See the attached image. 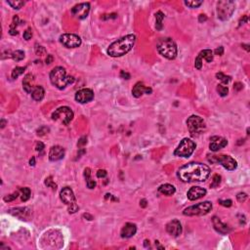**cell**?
I'll return each instance as SVG.
<instances>
[{
    "instance_id": "cell-1",
    "label": "cell",
    "mask_w": 250,
    "mask_h": 250,
    "mask_svg": "<svg viewBox=\"0 0 250 250\" xmlns=\"http://www.w3.org/2000/svg\"><path fill=\"white\" fill-rule=\"evenodd\" d=\"M210 175V168L207 165L198 163V162H191L178 170L177 176L182 182H203L207 180Z\"/></svg>"
},
{
    "instance_id": "cell-2",
    "label": "cell",
    "mask_w": 250,
    "mask_h": 250,
    "mask_svg": "<svg viewBox=\"0 0 250 250\" xmlns=\"http://www.w3.org/2000/svg\"><path fill=\"white\" fill-rule=\"evenodd\" d=\"M136 36L134 34H128L112 42L107 48V54L111 57H121L127 54L134 46Z\"/></svg>"
},
{
    "instance_id": "cell-3",
    "label": "cell",
    "mask_w": 250,
    "mask_h": 250,
    "mask_svg": "<svg viewBox=\"0 0 250 250\" xmlns=\"http://www.w3.org/2000/svg\"><path fill=\"white\" fill-rule=\"evenodd\" d=\"M50 80L51 83L56 86L58 89L62 90L69 84L74 82V77L72 75H68L66 70L62 66H57L54 68L50 72Z\"/></svg>"
},
{
    "instance_id": "cell-4",
    "label": "cell",
    "mask_w": 250,
    "mask_h": 250,
    "mask_svg": "<svg viewBox=\"0 0 250 250\" xmlns=\"http://www.w3.org/2000/svg\"><path fill=\"white\" fill-rule=\"evenodd\" d=\"M157 51L161 56L168 60H174L177 57V45L171 38H162L157 43Z\"/></svg>"
},
{
    "instance_id": "cell-5",
    "label": "cell",
    "mask_w": 250,
    "mask_h": 250,
    "mask_svg": "<svg viewBox=\"0 0 250 250\" xmlns=\"http://www.w3.org/2000/svg\"><path fill=\"white\" fill-rule=\"evenodd\" d=\"M188 129L191 137H198L205 130L206 125L203 118L198 115H191L187 120Z\"/></svg>"
},
{
    "instance_id": "cell-6",
    "label": "cell",
    "mask_w": 250,
    "mask_h": 250,
    "mask_svg": "<svg viewBox=\"0 0 250 250\" xmlns=\"http://www.w3.org/2000/svg\"><path fill=\"white\" fill-rule=\"evenodd\" d=\"M236 4L231 0H221L217 3V15L221 21H227L234 14Z\"/></svg>"
},
{
    "instance_id": "cell-7",
    "label": "cell",
    "mask_w": 250,
    "mask_h": 250,
    "mask_svg": "<svg viewBox=\"0 0 250 250\" xmlns=\"http://www.w3.org/2000/svg\"><path fill=\"white\" fill-rule=\"evenodd\" d=\"M60 197H61V200L69 206V212L70 214L75 213V212L78 210L75 197H74L73 191L70 188H69V187L64 188L60 193Z\"/></svg>"
},
{
    "instance_id": "cell-8",
    "label": "cell",
    "mask_w": 250,
    "mask_h": 250,
    "mask_svg": "<svg viewBox=\"0 0 250 250\" xmlns=\"http://www.w3.org/2000/svg\"><path fill=\"white\" fill-rule=\"evenodd\" d=\"M195 148H197V145H195L194 141L185 138L181 141V143L179 144L177 149H175L174 155L180 157H189L194 153Z\"/></svg>"
},
{
    "instance_id": "cell-9",
    "label": "cell",
    "mask_w": 250,
    "mask_h": 250,
    "mask_svg": "<svg viewBox=\"0 0 250 250\" xmlns=\"http://www.w3.org/2000/svg\"><path fill=\"white\" fill-rule=\"evenodd\" d=\"M211 209L212 203L210 201H203L186 208L183 213L186 216H202L209 213Z\"/></svg>"
},
{
    "instance_id": "cell-10",
    "label": "cell",
    "mask_w": 250,
    "mask_h": 250,
    "mask_svg": "<svg viewBox=\"0 0 250 250\" xmlns=\"http://www.w3.org/2000/svg\"><path fill=\"white\" fill-rule=\"evenodd\" d=\"M73 111L69 107H61L52 114V119L68 125L73 119Z\"/></svg>"
},
{
    "instance_id": "cell-11",
    "label": "cell",
    "mask_w": 250,
    "mask_h": 250,
    "mask_svg": "<svg viewBox=\"0 0 250 250\" xmlns=\"http://www.w3.org/2000/svg\"><path fill=\"white\" fill-rule=\"evenodd\" d=\"M208 160L212 163H219L223 166L224 168H226L229 171H232L237 167L236 161L230 155H211V157H208Z\"/></svg>"
},
{
    "instance_id": "cell-12",
    "label": "cell",
    "mask_w": 250,
    "mask_h": 250,
    "mask_svg": "<svg viewBox=\"0 0 250 250\" xmlns=\"http://www.w3.org/2000/svg\"><path fill=\"white\" fill-rule=\"evenodd\" d=\"M60 42L66 48H76L81 45V38L73 33H65L60 36Z\"/></svg>"
},
{
    "instance_id": "cell-13",
    "label": "cell",
    "mask_w": 250,
    "mask_h": 250,
    "mask_svg": "<svg viewBox=\"0 0 250 250\" xmlns=\"http://www.w3.org/2000/svg\"><path fill=\"white\" fill-rule=\"evenodd\" d=\"M90 11V4L89 3H79L77 5L73 6L72 9V14L75 16L78 19H85L89 14Z\"/></svg>"
},
{
    "instance_id": "cell-14",
    "label": "cell",
    "mask_w": 250,
    "mask_h": 250,
    "mask_svg": "<svg viewBox=\"0 0 250 250\" xmlns=\"http://www.w3.org/2000/svg\"><path fill=\"white\" fill-rule=\"evenodd\" d=\"M94 99V92L91 89L84 88L79 90L75 94V100L80 104H86Z\"/></svg>"
},
{
    "instance_id": "cell-15",
    "label": "cell",
    "mask_w": 250,
    "mask_h": 250,
    "mask_svg": "<svg viewBox=\"0 0 250 250\" xmlns=\"http://www.w3.org/2000/svg\"><path fill=\"white\" fill-rule=\"evenodd\" d=\"M166 231L169 235L172 236L177 237L182 234V225L180 221L178 220H172L166 225Z\"/></svg>"
},
{
    "instance_id": "cell-16",
    "label": "cell",
    "mask_w": 250,
    "mask_h": 250,
    "mask_svg": "<svg viewBox=\"0 0 250 250\" xmlns=\"http://www.w3.org/2000/svg\"><path fill=\"white\" fill-rule=\"evenodd\" d=\"M206 194V190L201 187H193L188 191L187 197L190 200H197Z\"/></svg>"
},
{
    "instance_id": "cell-17",
    "label": "cell",
    "mask_w": 250,
    "mask_h": 250,
    "mask_svg": "<svg viewBox=\"0 0 250 250\" xmlns=\"http://www.w3.org/2000/svg\"><path fill=\"white\" fill-rule=\"evenodd\" d=\"M210 140H211V143L209 145V149L212 152H217L220 149H223L228 145V141L225 138H222V137L215 136V137H212Z\"/></svg>"
},
{
    "instance_id": "cell-18",
    "label": "cell",
    "mask_w": 250,
    "mask_h": 250,
    "mask_svg": "<svg viewBox=\"0 0 250 250\" xmlns=\"http://www.w3.org/2000/svg\"><path fill=\"white\" fill-rule=\"evenodd\" d=\"M65 156V149L60 146H54L49 152V159L51 161H58L62 159Z\"/></svg>"
},
{
    "instance_id": "cell-19",
    "label": "cell",
    "mask_w": 250,
    "mask_h": 250,
    "mask_svg": "<svg viewBox=\"0 0 250 250\" xmlns=\"http://www.w3.org/2000/svg\"><path fill=\"white\" fill-rule=\"evenodd\" d=\"M152 88H149V87H146L143 82H137L135 84V86H134V88H133V90H132V94L136 98H140L144 93L152 94Z\"/></svg>"
},
{
    "instance_id": "cell-20",
    "label": "cell",
    "mask_w": 250,
    "mask_h": 250,
    "mask_svg": "<svg viewBox=\"0 0 250 250\" xmlns=\"http://www.w3.org/2000/svg\"><path fill=\"white\" fill-rule=\"evenodd\" d=\"M212 223H213L215 230L218 232H220V234L227 235L228 232H231V229L229 228V226H227L226 224H224L222 221H221L218 217H216V216H214V217L212 218Z\"/></svg>"
},
{
    "instance_id": "cell-21",
    "label": "cell",
    "mask_w": 250,
    "mask_h": 250,
    "mask_svg": "<svg viewBox=\"0 0 250 250\" xmlns=\"http://www.w3.org/2000/svg\"><path fill=\"white\" fill-rule=\"evenodd\" d=\"M136 232H137V227L135 224L126 223L122 228L120 235H121V237H123V239H129V237H132L134 236L136 234Z\"/></svg>"
},
{
    "instance_id": "cell-22",
    "label": "cell",
    "mask_w": 250,
    "mask_h": 250,
    "mask_svg": "<svg viewBox=\"0 0 250 250\" xmlns=\"http://www.w3.org/2000/svg\"><path fill=\"white\" fill-rule=\"evenodd\" d=\"M32 78H33V75H32V74H31V73H28V74H27L26 76H24V80H23V87H24V90L26 91L27 93H28V94H31L32 91H33V88H34L33 86H31Z\"/></svg>"
},
{
    "instance_id": "cell-23",
    "label": "cell",
    "mask_w": 250,
    "mask_h": 250,
    "mask_svg": "<svg viewBox=\"0 0 250 250\" xmlns=\"http://www.w3.org/2000/svg\"><path fill=\"white\" fill-rule=\"evenodd\" d=\"M44 89L42 86H35L31 93V97L34 101H41L44 98Z\"/></svg>"
},
{
    "instance_id": "cell-24",
    "label": "cell",
    "mask_w": 250,
    "mask_h": 250,
    "mask_svg": "<svg viewBox=\"0 0 250 250\" xmlns=\"http://www.w3.org/2000/svg\"><path fill=\"white\" fill-rule=\"evenodd\" d=\"M158 191L161 193L162 194H165V195H172V194H175L176 189H175V187L173 185L164 184V185H161L159 188H158Z\"/></svg>"
},
{
    "instance_id": "cell-25",
    "label": "cell",
    "mask_w": 250,
    "mask_h": 250,
    "mask_svg": "<svg viewBox=\"0 0 250 250\" xmlns=\"http://www.w3.org/2000/svg\"><path fill=\"white\" fill-rule=\"evenodd\" d=\"M27 208H14V209H10L9 210V213L16 216V217L18 218H21V219H24V218H27Z\"/></svg>"
},
{
    "instance_id": "cell-26",
    "label": "cell",
    "mask_w": 250,
    "mask_h": 250,
    "mask_svg": "<svg viewBox=\"0 0 250 250\" xmlns=\"http://www.w3.org/2000/svg\"><path fill=\"white\" fill-rule=\"evenodd\" d=\"M197 58L201 61L203 59H205L207 62H211L212 61H213V52H212L210 49L202 50V51L197 55Z\"/></svg>"
},
{
    "instance_id": "cell-27",
    "label": "cell",
    "mask_w": 250,
    "mask_h": 250,
    "mask_svg": "<svg viewBox=\"0 0 250 250\" xmlns=\"http://www.w3.org/2000/svg\"><path fill=\"white\" fill-rule=\"evenodd\" d=\"M164 19V14L161 11L156 12L155 14V28L157 30H162V21Z\"/></svg>"
},
{
    "instance_id": "cell-28",
    "label": "cell",
    "mask_w": 250,
    "mask_h": 250,
    "mask_svg": "<svg viewBox=\"0 0 250 250\" xmlns=\"http://www.w3.org/2000/svg\"><path fill=\"white\" fill-rule=\"evenodd\" d=\"M7 3L9 4L12 8H14V9H16V10H19L24 5V3L26 2L22 1V0H8Z\"/></svg>"
},
{
    "instance_id": "cell-29",
    "label": "cell",
    "mask_w": 250,
    "mask_h": 250,
    "mask_svg": "<svg viewBox=\"0 0 250 250\" xmlns=\"http://www.w3.org/2000/svg\"><path fill=\"white\" fill-rule=\"evenodd\" d=\"M26 70V66H16V68L12 70V73H11V76L12 78H18L21 74H23L24 72Z\"/></svg>"
},
{
    "instance_id": "cell-30",
    "label": "cell",
    "mask_w": 250,
    "mask_h": 250,
    "mask_svg": "<svg viewBox=\"0 0 250 250\" xmlns=\"http://www.w3.org/2000/svg\"><path fill=\"white\" fill-rule=\"evenodd\" d=\"M21 191H22V197H21V199H22V201L26 202L27 201L28 199L30 197V190L28 189V188H22L21 189Z\"/></svg>"
},
{
    "instance_id": "cell-31",
    "label": "cell",
    "mask_w": 250,
    "mask_h": 250,
    "mask_svg": "<svg viewBox=\"0 0 250 250\" xmlns=\"http://www.w3.org/2000/svg\"><path fill=\"white\" fill-rule=\"evenodd\" d=\"M11 57H12V59H13L14 61L20 62V61H22L24 58V52L22 51V50H17V51L12 53Z\"/></svg>"
},
{
    "instance_id": "cell-32",
    "label": "cell",
    "mask_w": 250,
    "mask_h": 250,
    "mask_svg": "<svg viewBox=\"0 0 250 250\" xmlns=\"http://www.w3.org/2000/svg\"><path fill=\"white\" fill-rule=\"evenodd\" d=\"M217 92L219 93L221 97H226L229 93V89L227 86H224L222 84H218L217 85Z\"/></svg>"
},
{
    "instance_id": "cell-33",
    "label": "cell",
    "mask_w": 250,
    "mask_h": 250,
    "mask_svg": "<svg viewBox=\"0 0 250 250\" xmlns=\"http://www.w3.org/2000/svg\"><path fill=\"white\" fill-rule=\"evenodd\" d=\"M216 77H217L218 79H220L221 81H222L223 83H225V84H228L229 82L231 81V76H228V75H225V74L223 72H218V73H216Z\"/></svg>"
},
{
    "instance_id": "cell-34",
    "label": "cell",
    "mask_w": 250,
    "mask_h": 250,
    "mask_svg": "<svg viewBox=\"0 0 250 250\" xmlns=\"http://www.w3.org/2000/svg\"><path fill=\"white\" fill-rule=\"evenodd\" d=\"M45 185H46L47 187H49V188H51L53 191L57 190V185L53 182V178L51 176L46 178V180H45Z\"/></svg>"
},
{
    "instance_id": "cell-35",
    "label": "cell",
    "mask_w": 250,
    "mask_h": 250,
    "mask_svg": "<svg viewBox=\"0 0 250 250\" xmlns=\"http://www.w3.org/2000/svg\"><path fill=\"white\" fill-rule=\"evenodd\" d=\"M203 3V1H197V0H194V1H185V4L190 8H197L201 5Z\"/></svg>"
},
{
    "instance_id": "cell-36",
    "label": "cell",
    "mask_w": 250,
    "mask_h": 250,
    "mask_svg": "<svg viewBox=\"0 0 250 250\" xmlns=\"http://www.w3.org/2000/svg\"><path fill=\"white\" fill-rule=\"evenodd\" d=\"M220 183H221V176L218 174H216L213 176V180H212V183L210 184V187L211 188H216V187H218L220 185Z\"/></svg>"
},
{
    "instance_id": "cell-37",
    "label": "cell",
    "mask_w": 250,
    "mask_h": 250,
    "mask_svg": "<svg viewBox=\"0 0 250 250\" xmlns=\"http://www.w3.org/2000/svg\"><path fill=\"white\" fill-rule=\"evenodd\" d=\"M49 131L50 130H49V128L47 126H41L40 128H38L36 130V134L38 136H44L45 134H47Z\"/></svg>"
},
{
    "instance_id": "cell-38",
    "label": "cell",
    "mask_w": 250,
    "mask_h": 250,
    "mask_svg": "<svg viewBox=\"0 0 250 250\" xmlns=\"http://www.w3.org/2000/svg\"><path fill=\"white\" fill-rule=\"evenodd\" d=\"M18 195H19V193L18 191H16V193L14 194H9V195H6L5 197H4V201H6V202H10V201H13L15 200V199L18 197Z\"/></svg>"
},
{
    "instance_id": "cell-39",
    "label": "cell",
    "mask_w": 250,
    "mask_h": 250,
    "mask_svg": "<svg viewBox=\"0 0 250 250\" xmlns=\"http://www.w3.org/2000/svg\"><path fill=\"white\" fill-rule=\"evenodd\" d=\"M236 198L239 202H244L247 199V194L245 193H239V194H237Z\"/></svg>"
},
{
    "instance_id": "cell-40",
    "label": "cell",
    "mask_w": 250,
    "mask_h": 250,
    "mask_svg": "<svg viewBox=\"0 0 250 250\" xmlns=\"http://www.w3.org/2000/svg\"><path fill=\"white\" fill-rule=\"evenodd\" d=\"M219 203L221 204L222 206L224 207H231L232 204V201L231 199H227V200H223V199H219Z\"/></svg>"
},
{
    "instance_id": "cell-41",
    "label": "cell",
    "mask_w": 250,
    "mask_h": 250,
    "mask_svg": "<svg viewBox=\"0 0 250 250\" xmlns=\"http://www.w3.org/2000/svg\"><path fill=\"white\" fill-rule=\"evenodd\" d=\"M32 37V30L31 28H27V30L24 32V38L26 40H30Z\"/></svg>"
},
{
    "instance_id": "cell-42",
    "label": "cell",
    "mask_w": 250,
    "mask_h": 250,
    "mask_svg": "<svg viewBox=\"0 0 250 250\" xmlns=\"http://www.w3.org/2000/svg\"><path fill=\"white\" fill-rule=\"evenodd\" d=\"M35 53H36V55H42V54L46 53V50H45V48L42 47V46H38V45H36Z\"/></svg>"
},
{
    "instance_id": "cell-43",
    "label": "cell",
    "mask_w": 250,
    "mask_h": 250,
    "mask_svg": "<svg viewBox=\"0 0 250 250\" xmlns=\"http://www.w3.org/2000/svg\"><path fill=\"white\" fill-rule=\"evenodd\" d=\"M86 144H87V137L83 136V137H81V138L78 140L77 147H78V148H81V147H83L84 145H86Z\"/></svg>"
},
{
    "instance_id": "cell-44",
    "label": "cell",
    "mask_w": 250,
    "mask_h": 250,
    "mask_svg": "<svg viewBox=\"0 0 250 250\" xmlns=\"http://www.w3.org/2000/svg\"><path fill=\"white\" fill-rule=\"evenodd\" d=\"M86 184H87V187H88L89 189H94V188L96 187V182L94 180H92L91 178L87 179V180H86Z\"/></svg>"
},
{
    "instance_id": "cell-45",
    "label": "cell",
    "mask_w": 250,
    "mask_h": 250,
    "mask_svg": "<svg viewBox=\"0 0 250 250\" xmlns=\"http://www.w3.org/2000/svg\"><path fill=\"white\" fill-rule=\"evenodd\" d=\"M107 171L106 170H99V171L97 172V177L98 178H105L107 177Z\"/></svg>"
},
{
    "instance_id": "cell-46",
    "label": "cell",
    "mask_w": 250,
    "mask_h": 250,
    "mask_svg": "<svg viewBox=\"0 0 250 250\" xmlns=\"http://www.w3.org/2000/svg\"><path fill=\"white\" fill-rule=\"evenodd\" d=\"M43 149H44V144L42 142H38L35 146V149L37 152H41V151H43Z\"/></svg>"
},
{
    "instance_id": "cell-47",
    "label": "cell",
    "mask_w": 250,
    "mask_h": 250,
    "mask_svg": "<svg viewBox=\"0 0 250 250\" xmlns=\"http://www.w3.org/2000/svg\"><path fill=\"white\" fill-rule=\"evenodd\" d=\"M214 53H215V55L222 56L223 54H224V48H223L222 46H221V47H219V48H217V49H215Z\"/></svg>"
},
{
    "instance_id": "cell-48",
    "label": "cell",
    "mask_w": 250,
    "mask_h": 250,
    "mask_svg": "<svg viewBox=\"0 0 250 250\" xmlns=\"http://www.w3.org/2000/svg\"><path fill=\"white\" fill-rule=\"evenodd\" d=\"M243 88V85H242V83H240V82H236L235 83V85H234V89L236 91H240L241 89Z\"/></svg>"
},
{
    "instance_id": "cell-49",
    "label": "cell",
    "mask_w": 250,
    "mask_h": 250,
    "mask_svg": "<svg viewBox=\"0 0 250 250\" xmlns=\"http://www.w3.org/2000/svg\"><path fill=\"white\" fill-rule=\"evenodd\" d=\"M116 17H117V15L116 14H111V15H104L103 17H102V19L103 20H107V19H115Z\"/></svg>"
},
{
    "instance_id": "cell-50",
    "label": "cell",
    "mask_w": 250,
    "mask_h": 250,
    "mask_svg": "<svg viewBox=\"0 0 250 250\" xmlns=\"http://www.w3.org/2000/svg\"><path fill=\"white\" fill-rule=\"evenodd\" d=\"M120 77L124 78V79H129L130 78V74L126 72H124V70H121V72H120Z\"/></svg>"
},
{
    "instance_id": "cell-51",
    "label": "cell",
    "mask_w": 250,
    "mask_h": 250,
    "mask_svg": "<svg viewBox=\"0 0 250 250\" xmlns=\"http://www.w3.org/2000/svg\"><path fill=\"white\" fill-rule=\"evenodd\" d=\"M90 176H91V170H90V168H85V170H84V177H85L86 180H87V179H89Z\"/></svg>"
},
{
    "instance_id": "cell-52",
    "label": "cell",
    "mask_w": 250,
    "mask_h": 250,
    "mask_svg": "<svg viewBox=\"0 0 250 250\" xmlns=\"http://www.w3.org/2000/svg\"><path fill=\"white\" fill-rule=\"evenodd\" d=\"M248 21V17L247 16H243L242 18H241L240 20H239V26L240 27V26H242V24H244L245 23H246Z\"/></svg>"
},
{
    "instance_id": "cell-53",
    "label": "cell",
    "mask_w": 250,
    "mask_h": 250,
    "mask_svg": "<svg viewBox=\"0 0 250 250\" xmlns=\"http://www.w3.org/2000/svg\"><path fill=\"white\" fill-rule=\"evenodd\" d=\"M198 21H199V22H200V23H202V22H205V21H207V17H206L205 15H203V14L199 15Z\"/></svg>"
},
{
    "instance_id": "cell-54",
    "label": "cell",
    "mask_w": 250,
    "mask_h": 250,
    "mask_svg": "<svg viewBox=\"0 0 250 250\" xmlns=\"http://www.w3.org/2000/svg\"><path fill=\"white\" fill-rule=\"evenodd\" d=\"M54 60V58L52 55H47V58H46V64L49 65V64H51V62H53Z\"/></svg>"
},
{
    "instance_id": "cell-55",
    "label": "cell",
    "mask_w": 250,
    "mask_h": 250,
    "mask_svg": "<svg viewBox=\"0 0 250 250\" xmlns=\"http://www.w3.org/2000/svg\"><path fill=\"white\" fill-rule=\"evenodd\" d=\"M85 152H86V151H85V149H79V152H78V153H77V157L79 158V157H80V156H81L82 155H84V153H85Z\"/></svg>"
},
{
    "instance_id": "cell-56",
    "label": "cell",
    "mask_w": 250,
    "mask_h": 250,
    "mask_svg": "<svg viewBox=\"0 0 250 250\" xmlns=\"http://www.w3.org/2000/svg\"><path fill=\"white\" fill-rule=\"evenodd\" d=\"M140 205H141V207L145 208L146 206H147V200H146V199H142V200L140 201Z\"/></svg>"
},
{
    "instance_id": "cell-57",
    "label": "cell",
    "mask_w": 250,
    "mask_h": 250,
    "mask_svg": "<svg viewBox=\"0 0 250 250\" xmlns=\"http://www.w3.org/2000/svg\"><path fill=\"white\" fill-rule=\"evenodd\" d=\"M6 123H7V121H6L5 119H1V121H0V127H1V128H4V127H5Z\"/></svg>"
},
{
    "instance_id": "cell-58",
    "label": "cell",
    "mask_w": 250,
    "mask_h": 250,
    "mask_svg": "<svg viewBox=\"0 0 250 250\" xmlns=\"http://www.w3.org/2000/svg\"><path fill=\"white\" fill-rule=\"evenodd\" d=\"M30 166H34L35 165V157L34 156L31 157V159L30 160Z\"/></svg>"
},
{
    "instance_id": "cell-59",
    "label": "cell",
    "mask_w": 250,
    "mask_h": 250,
    "mask_svg": "<svg viewBox=\"0 0 250 250\" xmlns=\"http://www.w3.org/2000/svg\"><path fill=\"white\" fill-rule=\"evenodd\" d=\"M9 33H10L11 35H17V34H18V30H10Z\"/></svg>"
},
{
    "instance_id": "cell-60",
    "label": "cell",
    "mask_w": 250,
    "mask_h": 250,
    "mask_svg": "<svg viewBox=\"0 0 250 250\" xmlns=\"http://www.w3.org/2000/svg\"><path fill=\"white\" fill-rule=\"evenodd\" d=\"M144 245H145V247H149V240H148V239H146L145 241H144Z\"/></svg>"
},
{
    "instance_id": "cell-61",
    "label": "cell",
    "mask_w": 250,
    "mask_h": 250,
    "mask_svg": "<svg viewBox=\"0 0 250 250\" xmlns=\"http://www.w3.org/2000/svg\"><path fill=\"white\" fill-rule=\"evenodd\" d=\"M83 217H84V218H88V220H92L93 219L92 216L89 215V214H83Z\"/></svg>"
},
{
    "instance_id": "cell-62",
    "label": "cell",
    "mask_w": 250,
    "mask_h": 250,
    "mask_svg": "<svg viewBox=\"0 0 250 250\" xmlns=\"http://www.w3.org/2000/svg\"><path fill=\"white\" fill-rule=\"evenodd\" d=\"M241 46H242V48L246 49V51H247V52H249V48H248L249 46H248V45H246V44H242V45H241Z\"/></svg>"
},
{
    "instance_id": "cell-63",
    "label": "cell",
    "mask_w": 250,
    "mask_h": 250,
    "mask_svg": "<svg viewBox=\"0 0 250 250\" xmlns=\"http://www.w3.org/2000/svg\"><path fill=\"white\" fill-rule=\"evenodd\" d=\"M155 245H157V247L159 248V249H164V247H163V246H161V245H159V242H158L157 240L155 241Z\"/></svg>"
}]
</instances>
